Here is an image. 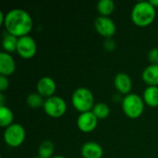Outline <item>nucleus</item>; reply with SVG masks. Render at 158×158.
<instances>
[{
	"instance_id": "f257e3e1",
	"label": "nucleus",
	"mask_w": 158,
	"mask_h": 158,
	"mask_svg": "<svg viewBox=\"0 0 158 158\" xmlns=\"http://www.w3.org/2000/svg\"><path fill=\"white\" fill-rule=\"evenodd\" d=\"M4 26L9 34L16 37L28 35L32 28V19L28 12L20 8H15L6 14Z\"/></svg>"
},
{
	"instance_id": "f03ea898",
	"label": "nucleus",
	"mask_w": 158,
	"mask_h": 158,
	"mask_svg": "<svg viewBox=\"0 0 158 158\" xmlns=\"http://www.w3.org/2000/svg\"><path fill=\"white\" fill-rule=\"evenodd\" d=\"M156 18V7L149 1H141L135 4L131 11V20L139 27L150 25Z\"/></svg>"
},
{
	"instance_id": "7ed1b4c3",
	"label": "nucleus",
	"mask_w": 158,
	"mask_h": 158,
	"mask_svg": "<svg viewBox=\"0 0 158 158\" xmlns=\"http://www.w3.org/2000/svg\"><path fill=\"white\" fill-rule=\"evenodd\" d=\"M71 102L76 110L81 113L89 112L94 106V98L92 92L84 87L78 88L74 91L71 97Z\"/></svg>"
},
{
	"instance_id": "20e7f679",
	"label": "nucleus",
	"mask_w": 158,
	"mask_h": 158,
	"mask_svg": "<svg viewBox=\"0 0 158 158\" xmlns=\"http://www.w3.org/2000/svg\"><path fill=\"white\" fill-rule=\"evenodd\" d=\"M143 101L136 94H131L124 97L122 101V109L130 118H137L143 112Z\"/></svg>"
},
{
	"instance_id": "39448f33",
	"label": "nucleus",
	"mask_w": 158,
	"mask_h": 158,
	"mask_svg": "<svg viewBox=\"0 0 158 158\" xmlns=\"http://www.w3.org/2000/svg\"><path fill=\"white\" fill-rule=\"evenodd\" d=\"M25 139V130L18 123H13L7 127L4 132V141L10 147L19 146Z\"/></svg>"
},
{
	"instance_id": "423d86ee",
	"label": "nucleus",
	"mask_w": 158,
	"mask_h": 158,
	"mask_svg": "<svg viewBox=\"0 0 158 158\" xmlns=\"http://www.w3.org/2000/svg\"><path fill=\"white\" fill-rule=\"evenodd\" d=\"M44 112L51 118L62 117L67 111V104L65 100L59 96H51L44 101Z\"/></svg>"
},
{
	"instance_id": "0eeeda50",
	"label": "nucleus",
	"mask_w": 158,
	"mask_h": 158,
	"mask_svg": "<svg viewBox=\"0 0 158 158\" xmlns=\"http://www.w3.org/2000/svg\"><path fill=\"white\" fill-rule=\"evenodd\" d=\"M36 50H37V45L32 37L26 35L19 38L17 52L22 58L25 59L31 58L36 54Z\"/></svg>"
},
{
	"instance_id": "6e6552de",
	"label": "nucleus",
	"mask_w": 158,
	"mask_h": 158,
	"mask_svg": "<svg viewBox=\"0 0 158 158\" xmlns=\"http://www.w3.org/2000/svg\"><path fill=\"white\" fill-rule=\"evenodd\" d=\"M94 27L96 31L106 39L111 38L116 33V24L108 17L100 16L96 18L94 20Z\"/></svg>"
},
{
	"instance_id": "1a4fd4ad",
	"label": "nucleus",
	"mask_w": 158,
	"mask_h": 158,
	"mask_svg": "<svg viewBox=\"0 0 158 158\" xmlns=\"http://www.w3.org/2000/svg\"><path fill=\"white\" fill-rule=\"evenodd\" d=\"M98 123V118L93 113V111L81 113L77 119V126L82 132L93 131Z\"/></svg>"
},
{
	"instance_id": "9d476101",
	"label": "nucleus",
	"mask_w": 158,
	"mask_h": 158,
	"mask_svg": "<svg viewBox=\"0 0 158 158\" xmlns=\"http://www.w3.org/2000/svg\"><path fill=\"white\" fill-rule=\"evenodd\" d=\"M56 82L50 77H43L37 82V93L43 96L49 98L54 95L56 92Z\"/></svg>"
},
{
	"instance_id": "9b49d317",
	"label": "nucleus",
	"mask_w": 158,
	"mask_h": 158,
	"mask_svg": "<svg viewBox=\"0 0 158 158\" xmlns=\"http://www.w3.org/2000/svg\"><path fill=\"white\" fill-rule=\"evenodd\" d=\"M16 69V64L13 57L6 52L0 54V73L1 75L7 77L14 73Z\"/></svg>"
},
{
	"instance_id": "f8f14e48",
	"label": "nucleus",
	"mask_w": 158,
	"mask_h": 158,
	"mask_svg": "<svg viewBox=\"0 0 158 158\" xmlns=\"http://www.w3.org/2000/svg\"><path fill=\"white\" fill-rule=\"evenodd\" d=\"M114 84L116 89L123 94H129V93L131 90L132 87V82H131V79L130 78V76L124 72H120L118 73L115 77L114 80Z\"/></svg>"
},
{
	"instance_id": "ddd939ff",
	"label": "nucleus",
	"mask_w": 158,
	"mask_h": 158,
	"mask_svg": "<svg viewBox=\"0 0 158 158\" xmlns=\"http://www.w3.org/2000/svg\"><path fill=\"white\" fill-rule=\"evenodd\" d=\"M103 148L94 142H88L81 147V156L83 158H102Z\"/></svg>"
},
{
	"instance_id": "4468645a",
	"label": "nucleus",
	"mask_w": 158,
	"mask_h": 158,
	"mask_svg": "<svg viewBox=\"0 0 158 158\" xmlns=\"http://www.w3.org/2000/svg\"><path fill=\"white\" fill-rule=\"evenodd\" d=\"M143 80L149 86L158 85V65L152 64L145 68L143 72Z\"/></svg>"
},
{
	"instance_id": "2eb2a0df",
	"label": "nucleus",
	"mask_w": 158,
	"mask_h": 158,
	"mask_svg": "<svg viewBox=\"0 0 158 158\" xmlns=\"http://www.w3.org/2000/svg\"><path fill=\"white\" fill-rule=\"evenodd\" d=\"M145 104L151 107L158 106V86H149L143 92Z\"/></svg>"
},
{
	"instance_id": "dca6fc26",
	"label": "nucleus",
	"mask_w": 158,
	"mask_h": 158,
	"mask_svg": "<svg viewBox=\"0 0 158 158\" xmlns=\"http://www.w3.org/2000/svg\"><path fill=\"white\" fill-rule=\"evenodd\" d=\"M13 112L6 106H0V126L2 128H7L12 125L13 121Z\"/></svg>"
},
{
	"instance_id": "f3484780",
	"label": "nucleus",
	"mask_w": 158,
	"mask_h": 158,
	"mask_svg": "<svg viewBox=\"0 0 158 158\" xmlns=\"http://www.w3.org/2000/svg\"><path fill=\"white\" fill-rule=\"evenodd\" d=\"M18 41H19V39L16 36L9 34V33L6 34L3 38V41H2L3 49L6 53H13L15 50L17 51Z\"/></svg>"
},
{
	"instance_id": "a211bd4d",
	"label": "nucleus",
	"mask_w": 158,
	"mask_h": 158,
	"mask_svg": "<svg viewBox=\"0 0 158 158\" xmlns=\"http://www.w3.org/2000/svg\"><path fill=\"white\" fill-rule=\"evenodd\" d=\"M115 8V4L112 0H100L97 4V10L103 17L110 15Z\"/></svg>"
},
{
	"instance_id": "6ab92c4d",
	"label": "nucleus",
	"mask_w": 158,
	"mask_h": 158,
	"mask_svg": "<svg viewBox=\"0 0 158 158\" xmlns=\"http://www.w3.org/2000/svg\"><path fill=\"white\" fill-rule=\"evenodd\" d=\"M92 111H93V113L95 115V117L98 119H105L110 114V108L105 103H98V104H96L94 106Z\"/></svg>"
},
{
	"instance_id": "aec40b11",
	"label": "nucleus",
	"mask_w": 158,
	"mask_h": 158,
	"mask_svg": "<svg viewBox=\"0 0 158 158\" xmlns=\"http://www.w3.org/2000/svg\"><path fill=\"white\" fill-rule=\"evenodd\" d=\"M53 153H54V144L51 141L46 140L40 144L38 150V154L40 157L50 158L52 156Z\"/></svg>"
},
{
	"instance_id": "412c9836",
	"label": "nucleus",
	"mask_w": 158,
	"mask_h": 158,
	"mask_svg": "<svg viewBox=\"0 0 158 158\" xmlns=\"http://www.w3.org/2000/svg\"><path fill=\"white\" fill-rule=\"evenodd\" d=\"M27 104L29 106L32 107V108H37V107H41L44 106V99L43 96H41L38 93H33L27 96Z\"/></svg>"
},
{
	"instance_id": "4be33fe9",
	"label": "nucleus",
	"mask_w": 158,
	"mask_h": 158,
	"mask_svg": "<svg viewBox=\"0 0 158 158\" xmlns=\"http://www.w3.org/2000/svg\"><path fill=\"white\" fill-rule=\"evenodd\" d=\"M148 58L152 64L158 65V48H154L149 52Z\"/></svg>"
},
{
	"instance_id": "5701e85b",
	"label": "nucleus",
	"mask_w": 158,
	"mask_h": 158,
	"mask_svg": "<svg viewBox=\"0 0 158 158\" xmlns=\"http://www.w3.org/2000/svg\"><path fill=\"white\" fill-rule=\"evenodd\" d=\"M8 87V80L6 77L1 75L0 76V91L4 92L5 90H6Z\"/></svg>"
},
{
	"instance_id": "b1692460",
	"label": "nucleus",
	"mask_w": 158,
	"mask_h": 158,
	"mask_svg": "<svg viewBox=\"0 0 158 158\" xmlns=\"http://www.w3.org/2000/svg\"><path fill=\"white\" fill-rule=\"evenodd\" d=\"M105 47L108 51H112L115 48V42L111 38H107L105 42Z\"/></svg>"
},
{
	"instance_id": "393cba45",
	"label": "nucleus",
	"mask_w": 158,
	"mask_h": 158,
	"mask_svg": "<svg viewBox=\"0 0 158 158\" xmlns=\"http://www.w3.org/2000/svg\"><path fill=\"white\" fill-rule=\"evenodd\" d=\"M5 19H6V15H4L3 12H0V25L4 24Z\"/></svg>"
},
{
	"instance_id": "a878e982",
	"label": "nucleus",
	"mask_w": 158,
	"mask_h": 158,
	"mask_svg": "<svg viewBox=\"0 0 158 158\" xmlns=\"http://www.w3.org/2000/svg\"><path fill=\"white\" fill-rule=\"evenodd\" d=\"M150 3H151V5L152 6H154L155 7H156L158 6V0H151V1H149Z\"/></svg>"
},
{
	"instance_id": "bb28decb",
	"label": "nucleus",
	"mask_w": 158,
	"mask_h": 158,
	"mask_svg": "<svg viewBox=\"0 0 158 158\" xmlns=\"http://www.w3.org/2000/svg\"><path fill=\"white\" fill-rule=\"evenodd\" d=\"M52 158H66V157H64V156H53Z\"/></svg>"
},
{
	"instance_id": "cd10ccee",
	"label": "nucleus",
	"mask_w": 158,
	"mask_h": 158,
	"mask_svg": "<svg viewBox=\"0 0 158 158\" xmlns=\"http://www.w3.org/2000/svg\"><path fill=\"white\" fill-rule=\"evenodd\" d=\"M32 158H42V157H40V156H36V157H32Z\"/></svg>"
}]
</instances>
